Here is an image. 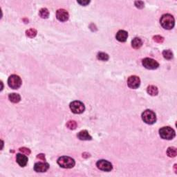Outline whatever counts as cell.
Segmentation results:
<instances>
[{
    "mask_svg": "<svg viewBox=\"0 0 177 177\" xmlns=\"http://www.w3.org/2000/svg\"><path fill=\"white\" fill-rule=\"evenodd\" d=\"M160 23L162 27L164 28V29H167V30H170L174 27V18L172 15L165 14L160 17Z\"/></svg>",
    "mask_w": 177,
    "mask_h": 177,
    "instance_id": "1",
    "label": "cell"
},
{
    "mask_svg": "<svg viewBox=\"0 0 177 177\" xmlns=\"http://www.w3.org/2000/svg\"><path fill=\"white\" fill-rule=\"evenodd\" d=\"M58 164L61 168L70 169L75 166V160L69 156H61L58 159Z\"/></svg>",
    "mask_w": 177,
    "mask_h": 177,
    "instance_id": "2",
    "label": "cell"
},
{
    "mask_svg": "<svg viewBox=\"0 0 177 177\" xmlns=\"http://www.w3.org/2000/svg\"><path fill=\"white\" fill-rule=\"evenodd\" d=\"M160 136L165 140H172L175 137L174 130L170 127H163L159 129Z\"/></svg>",
    "mask_w": 177,
    "mask_h": 177,
    "instance_id": "3",
    "label": "cell"
},
{
    "mask_svg": "<svg viewBox=\"0 0 177 177\" xmlns=\"http://www.w3.org/2000/svg\"><path fill=\"white\" fill-rule=\"evenodd\" d=\"M142 119L145 123L148 124H152L155 123L156 121V116L155 113L152 110H147L144 111L142 114Z\"/></svg>",
    "mask_w": 177,
    "mask_h": 177,
    "instance_id": "4",
    "label": "cell"
},
{
    "mask_svg": "<svg viewBox=\"0 0 177 177\" xmlns=\"http://www.w3.org/2000/svg\"><path fill=\"white\" fill-rule=\"evenodd\" d=\"M8 85L11 88L17 89L22 85V80L17 75H12L9 78L8 80Z\"/></svg>",
    "mask_w": 177,
    "mask_h": 177,
    "instance_id": "5",
    "label": "cell"
},
{
    "mask_svg": "<svg viewBox=\"0 0 177 177\" xmlns=\"http://www.w3.org/2000/svg\"><path fill=\"white\" fill-rule=\"evenodd\" d=\"M70 109L71 111L74 114H80L84 112L85 109V104L80 101H73L70 104Z\"/></svg>",
    "mask_w": 177,
    "mask_h": 177,
    "instance_id": "6",
    "label": "cell"
},
{
    "mask_svg": "<svg viewBox=\"0 0 177 177\" xmlns=\"http://www.w3.org/2000/svg\"><path fill=\"white\" fill-rule=\"evenodd\" d=\"M142 64L145 68L150 70L156 69H158V67H159V64L156 61V60L149 58L143 59L142 61Z\"/></svg>",
    "mask_w": 177,
    "mask_h": 177,
    "instance_id": "7",
    "label": "cell"
},
{
    "mask_svg": "<svg viewBox=\"0 0 177 177\" xmlns=\"http://www.w3.org/2000/svg\"><path fill=\"white\" fill-rule=\"evenodd\" d=\"M96 166L100 170L105 172H110L113 169V166L110 162L105 160H99L96 163Z\"/></svg>",
    "mask_w": 177,
    "mask_h": 177,
    "instance_id": "8",
    "label": "cell"
},
{
    "mask_svg": "<svg viewBox=\"0 0 177 177\" xmlns=\"http://www.w3.org/2000/svg\"><path fill=\"white\" fill-rule=\"evenodd\" d=\"M140 80L136 75H132V76L129 77L128 80H127V85L129 88L136 89L140 87Z\"/></svg>",
    "mask_w": 177,
    "mask_h": 177,
    "instance_id": "9",
    "label": "cell"
},
{
    "mask_svg": "<svg viewBox=\"0 0 177 177\" xmlns=\"http://www.w3.org/2000/svg\"><path fill=\"white\" fill-rule=\"evenodd\" d=\"M56 17L60 22H66L69 18V15L66 10L59 9L56 12Z\"/></svg>",
    "mask_w": 177,
    "mask_h": 177,
    "instance_id": "10",
    "label": "cell"
},
{
    "mask_svg": "<svg viewBox=\"0 0 177 177\" xmlns=\"http://www.w3.org/2000/svg\"><path fill=\"white\" fill-rule=\"evenodd\" d=\"M49 168V165L47 163H37L34 165V170L37 172H45Z\"/></svg>",
    "mask_w": 177,
    "mask_h": 177,
    "instance_id": "11",
    "label": "cell"
},
{
    "mask_svg": "<svg viewBox=\"0 0 177 177\" xmlns=\"http://www.w3.org/2000/svg\"><path fill=\"white\" fill-rule=\"evenodd\" d=\"M16 160H17V163L20 167H25L27 165L28 163V158L27 156L21 154H17L16 156Z\"/></svg>",
    "mask_w": 177,
    "mask_h": 177,
    "instance_id": "12",
    "label": "cell"
},
{
    "mask_svg": "<svg viewBox=\"0 0 177 177\" xmlns=\"http://www.w3.org/2000/svg\"><path fill=\"white\" fill-rule=\"evenodd\" d=\"M127 37H128V33H127V31L124 30H120L118 31V33H116V40L120 42H124L127 40Z\"/></svg>",
    "mask_w": 177,
    "mask_h": 177,
    "instance_id": "13",
    "label": "cell"
},
{
    "mask_svg": "<svg viewBox=\"0 0 177 177\" xmlns=\"http://www.w3.org/2000/svg\"><path fill=\"white\" fill-rule=\"evenodd\" d=\"M77 136L80 140H91L92 137L89 135L88 132L87 130H83L77 134Z\"/></svg>",
    "mask_w": 177,
    "mask_h": 177,
    "instance_id": "14",
    "label": "cell"
},
{
    "mask_svg": "<svg viewBox=\"0 0 177 177\" xmlns=\"http://www.w3.org/2000/svg\"><path fill=\"white\" fill-rule=\"evenodd\" d=\"M142 42L141 39L139 38V37H135V38L133 39L132 41V46L134 49H138L142 47Z\"/></svg>",
    "mask_w": 177,
    "mask_h": 177,
    "instance_id": "15",
    "label": "cell"
},
{
    "mask_svg": "<svg viewBox=\"0 0 177 177\" xmlns=\"http://www.w3.org/2000/svg\"><path fill=\"white\" fill-rule=\"evenodd\" d=\"M147 93H148V94H150V96H157L158 93V88L156 86H154V85H150V86L147 87Z\"/></svg>",
    "mask_w": 177,
    "mask_h": 177,
    "instance_id": "16",
    "label": "cell"
},
{
    "mask_svg": "<svg viewBox=\"0 0 177 177\" xmlns=\"http://www.w3.org/2000/svg\"><path fill=\"white\" fill-rule=\"evenodd\" d=\"M9 98L10 101L13 103H17L21 100L20 96H19V94H17V93H11V94H9Z\"/></svg>",
    "mask_w": 177,
    "mask_h": 177,
    "instance_id": "17",
    "label": "cell"
},
{
    "mask_svg": "<svg viewBox=\"0 0 177 177\" xmlns=\"http://www.w3.org/2000/svg\"><path fill=\"white\" fill-rule=\"evenodd\" d=\"M167 154L169 157H171V158H173V157H175L177 154V151L176 147H168V150H167Z\"/></svg>",
    "mask_w": 177,
    "mask_h": 177,
    "instance_id": "18",
    "label": "cell"
},
{
    "mask_svg": "<svg viewBox=\"0 0 177 177\" xmlns=\"http://www.w3.org/2000/svg\"><path fill=\"white\" fill-rule=\"evenodd\" d=\"M163 55L164 58L166 59V60H172L173 58V53L172 52V51L169 50V49L163 51Z\"/></svg>",
    "mask_w": 177,
    "mask_h": 177,
    "instance_id": "19",
    "label": "cell"
},
{
    "mask_svg": "<svg viewBox=\"0 0 177 177\" xmlns=\"http://www.w3.org/2000/svg\"><path fill=\"white\" fill-rule=\"evenodd\" d=\"M39 15L43 19H47L49 17V12L48 9H46V8H43V9H40V11H39Z\"/></svg>",
    "mask_w": 177,
    "mask_h": 177,
    "instance_id": "20",
    "label": "cell"
},
{
    "mask_svg": "<svg viewBox=\"0 0 177 177\" xmlns=\"http://www.w3.org/2000/svg\"><path fill=\"white\" fill-rule=\"evenodd\" d=\"M97 58L98 60H102V61H107V60H109V55H108V54H106L105 53L100 52V53H98Z\"/></svg>",
    "mask_w": 177,
    "mask_h": 177,
    "instance_id": "21",
    "label": "cell"
},
{
    "mask_svg": "<svg viewBox=\"0 0 177 177\" xmlns=\"http://www.w3.org/2000/svg\"><path fill=\"white\" fill-rule=\"evenodd\" d=\"M37 31L34 29H31L26 31V35L30 38H33L37 35Z\"/></svg>",
    "mask_w": 177,
    "mask_h": 177,
    "instance_id": "22",
    "label": "cell"
},
{
    "mask_svg": "<svg viewBox=\"0 0 177 177\" xmlns=\"http://www.w3.org/2000/svg\"><path fill=\"white\" fill-rule=\"evenodd\" d=\"M66 125L67 128L71 129V130H74L77 127V123L75 120H69Z\"/></svg>",
    "mask_w": 177,
    "mask_h": 177,
    "instance_id": "23",
    "label": "cell"
},
{
    "mask_svg": "<svg viewBox=\"0 0 177 177\" xmlns=\"http://www.w3.org/2000/svg\"><path fill=\"white\" fill-rule=\"evenodd\" d=\"M153 40L154 42H157V43L161 44L164 42V37L160 35H156L153 37Z\"/></svg>",
    "mask_w": 177,
    "mask_h": 177,
    "instance_id": "24",
    "label": "cell"
},
{
    "mask_svg": "<svg viewBox=\"0 0 177 177\" xmlns=\"http://www.w3.org/2000/svg\"><path fill=\"white\" fill-rule=\"evenodd\" d=\"M134 4H135L136 7L138 8V9H143L144 6H145V4H144L143 1H136L134 2Z\"/></svg>",
    "mask_w": 177,
    "mask_h": 177,
    "instance_id": "25",
    "label": "cell"
},
{
    "mask_svg": "<svg viewBox=\"0 0 177 177\" xmlns=\"http://www.w3.org/2000/svg\"><path fill=\"white\" fill-rule=\"evenodd\" d=\"M19 152L26 155H29L31 154V150L27 147H21L19 148Z\"/></svg>",
    "mask_w": 177,
    "mask_h": 177,
    "instance_id": "26",
    "label": "cell"
},
{
    "mask_svg": "<svg viewBox=\"0 0 177 177\" xmlns=\"http://www.w3.org/2000/svg\"><path fill=\"white\" fill-rule=\"evenodd\" d=\"M37 158L40 159L41 160H43V161H45L46 158H45V155L44 154H40L37 156Z\"/></svg>",
    "mask_w": 177,
    "mask_h": 177,
    "instance_id": "27",
    "label": "cell"
},
{
    "mask_svg": "<svg viewBox=\"0 0 177 177\" xmlns=\"http://www.w3.org/2000/svg\"><path fill=\"white\" fill-rule=\"evenodd\" d=\"M78 4H80L82 6H87L90 3V1H78Z\"/></svg>",
    "mask_w": 177,
    "mask_h": 177,
    "instance_id": "28",
    "label": "cell"
},
{
    "mask_svg": "<svg viewBox=\"0 0 177 177\" xmlns=\"http://www.w3.org/2000/svg\"><path fill=\"white\" fill-rule=\"evenodd\" d=\"M90 156V154H89L87 153V152H85V153L83 154V158H87L88 157Z\"/></svg>",
    "mask_w": 177,
    "mask_h": 177,
    "instance_id": "29",
    "label": "cell"
},
{
    "mask_svg": "<svg viewBox=\"0 0 177 177\" xmlns=\"http://www.w3.org/2000/svg\"><path fill=\"white\" fill-rule=\"evenodd\" d=\"M174 171H175V172L176 173V164H175L174 165Z\"/></svg>",
    "mask_w": 177,
    "mask_h": 177,
    "instance_id": "30",
    "label": "cell"
}]
</instances>
